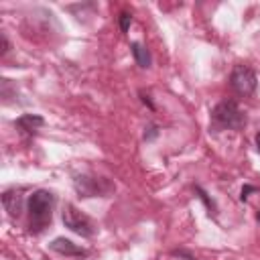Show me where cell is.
I'll list each match as a JSON object with an SVG mask.
<instances>
[{"mask_svg":"<svg viewBox=\"0 0 260 260\" xmlns=\"http://www.w3.org/2000/svg\"><path fill=\"white\" fill-rule=\"evenodd\" d=\"M43 124H45V120L41 116H37V114H24V116H20L16 120V128L20 132H26V134H35Z\"/></svg>","mask_w":260,"mask_h":260,"instance_id":"7","label":"cell"},{"mask_svg":"<svg viewBox=\"0 0 260 260\" xmlns=\"http://www.w3.org/2000/svg\"><path fill=\"white\" fill-rule=\"evenodd\" d=\"M256 146H258V152H260V132L256 134Z\"/></svg>","mask_w":260,"mask_h":260,"instance_id":"15","label":"cell"},{"mask_svg":"<svg viewBox=\"0 0 260 260\" xmlns=\"http://www.w3.org/2000/svg\"><path fill=\"white\" fill-rule=\"evenodd\" d=\"M63 223H65V228H69L71 232H75V234H79L83 238H89L95 232L93 221L85 213L75 209L73 205H65V209H63Z\"/></svg>","mask_w":260,"mask_h":260,"instance_id":"4","label":"cell"},{"mask_svg":"<svg viewBox=\"0 0 260 260\" xmlns=\"http://www.w3.org/2000/svg\"><path fill=\"white\" fill-rule=\"evenodd\" d=\"M132 55H134V59H136V63L140 67H144V69L150 67V55L140 43H132Z\"/></svg>","mask_w":260,"mask_h":260,"instance_id":"9","label":"cell"},{"mask_svg":"<svg viewBox=\"0 0 260 260\" xmlns=\"http://www.w3.org/2000/svg\"><path fill=\"white\" fill-rule=\"evenodd\" d=\"M2 205H4V209L8 211L10 217H18L20 211H22V197H20V193H16V191H6V193L2 195Z\"/></svg>","mask_w":260,"mask_h":260,"instance_id":"6","label":"cell"},{"mask_svg":"<svg viewBox=\"0 0 260 260\" xmlns=\"http://www.w3.org/2000/svg\"><path fill=\"white\" fill-rule=\"evenodd\" d=\"M75 189H77L79 197H91V195L100 193L98 181L95 179H87V177H77L75 179Z\"/></svg>","mask_w":260,"mask_h":260,"instance_id":"8","label":"cell"},{"mask_svg":"<svg viewBox=\"0 0 260 260\" xmlns=\"http://www.w3.org/2000/svg\"><path fill=\"white\" fill-rule=\"evenodd\" d=\"M130 22H132V16H130L128 12H122V14H120V28H122V32H126V30H128Z\"/></svg>","mask_w":260,"mask_h":260,"instance_id":"10","label":"cell"},{"mask_svg":"<svg viewBox=\"0 0 260 260\" xmlns=\"http://www.w3.org/2000/svg\"><path fill=\"white\" fill-rule=\"evenodd\" d=\"M6 51H8V41H6V37L2 35V55H4Z\"/></svg>","mask_w":260,"mask_h":260,"instance_id":"13","label":"cell"},{"mask_svg":"<svg viewBox=\"0 0 260 260\" xmlns=\"http://www.w3.org/2000/svg\"><path fill=\"white\" fill-rule=\"evenodd\" d=\"M211 118H213V122H215L217 126H221V128H232V130H240V128L246 124V118H244L242 110L238 108V104H236V102H228V100L219 102V104L213 108Z\"/></svg>","mask_w":260,"mask_h":260,"instance_id":"2","label":"cell"},{"mask_svg":"<svg viewBox=\"0 0 260 260\" xmlns=\"http://www.w3.org/2000/svg\"><path fill=\"white\" fill-rule=\"evenodd\" d=\"M252 191H256V187H252V185H246V187L242 189V195H240V199H242V201H246V199H248V193H252Z\"/></svg>","mask_w":260,"mask_h":260,"instance_id":"11","label":"cell"},{"mask_svg":"<svg viewBox=\"0 0 260 260\" xmlns=\"http://www.w3.org/2000/svg\"><path fill=\"white\" fill-rule=\"evenodd\" d=\"M49 246H51L53 252L63 254V256H85V250L79 248V246H75V244H73L71 240H67V238H55Z\"/></svg>","mask_w":260,"mask_h":260,"instance_id":"5","label":"cell"},{"mask_svg":"<svg viewBox=\"0 0 260 260\" xmlns=\"http://www.w3.org/2000/svg\"><path fill=\"white\" fill-rule=\"evenodd\" d=\"M258 221H260V213H258Z\"/></svg>","mask_w":260,"mask_h":260,"instance_id":"16","label":"cell"},{"mask_svg":"<svg viewBox=\"0 0 260 260\" xmlns=\"http://www.w3.org/2000/svg\"><path fill=\"white\" fill-rule=\"evenodd\" d=\"M148 130H150V132H148V136H144V138H154V136L158 134V132H156V126H154V124H150V126H148Z\"/></svg>","mask_w":260,"mask_h":260,"instance_id":"12","label":"cell"},{"mask_svg":"<svg viewBox=\"0 0 260 260\" xmlns=\"http://www.w3.org/2000/svg\"><path fill=\"white\" fill-rule=\"evenodd\" d=\"M230 83H232V89L238 95H252L256 91L258 79H256V73L250 67L236 65L234 71H232V75H230Z\"/></svg>","mask_w":260,"mask_h":260,"instance_id":"3","label":"cell"},{"mask_svg":"<svg viewBox=\"0 0 260 260\" xmlns=\"http://www.w3.org/2000/svg\"><path fill=\"white\" fill-rule=\"evenodd\" d=\"M142 102H144V104H148V108H150V110H154V106H152V102H150V98H148V95H144V93H142Z\"/></svg>","mask_w":260,"mask_h":260,"instance_id":"14","label":"cell"},{"mask_svg":"<svg viewBox=\"0 0 260 260\" xmlns=\"http://www.w3.org/2000/svg\"><path fill=\"white\" fill-rule=\"evenodd\" d=\"M53 205H55V197L51 191L39 189L28 197V215H30V228L43 230L53 215Z\"/></svg>","mask_w":260,"mask_h":260,"instance_id":"1","label":"cell"}]
</instances>
